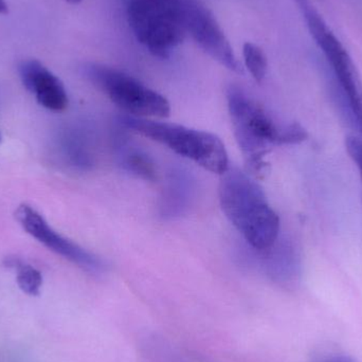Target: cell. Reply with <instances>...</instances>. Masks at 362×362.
Here are the masks:
<instances>
[{
    "instance_id": "7c38bea8",
    "label": "cell",
    "mask_w": 362,
    "mask_h": 362,
    "mask_svg": "<svg viewBox=\"0 0 362 362\" xmlns=\"http://www.w3.org/2000/svg\"><path fill=\"white\" fill-rule=\"evenodd\" d=\"M16 282L23 293L33 297H37L40 293L42 285V276L33 266L21 263L16 268Z\"/></svg>"
},
{
    "instance_id": "6da1fadb",
    "label": "cell",
    "mask_w": 362,
    "mask_h": 362,
    "mask_svg": "<svg viewBox=\"0 0 362 362\" xmlns=\"http://www.w3.org/2000/svg\"><path fill=\"white\" fill-rule=\"evenodd\" d=\"M295 2L329 68L334 104L344 122L362 138V81L356 65L316 6L310 0Z\"/></svg>"
},
{
    "instance_id": "5b68a950",
    "label": "cell",
    "mask_w": 362,
    "mask_h": 362,
    "mask_svg": "<svg viewBox=\"0 0 362 362\" xmlns=\"http://www.w3.org/2000/svg\"><path fill=\"white\" fill-rule=\"evenodd\" d=\"M127 21L138 42L167 59L187 35L182 0H125Z\"/></svg>"
},
{
    "instance_id": "277c9868",
    "label": "cell",
    "mask_w": 362,
    "mask_h": 362,
    "mask_svg": "<svg viewBox=\"0 0 362 362\" xmlns=\"http://www.w3.org/2000/svg\"><path fill=\"white\" fill-rule=\"evenodd\" d=\"M121 123L134 133L167 146L211 173L223 175L229 169L225 144L214 134L133 116L122 117Z\"/></svg>"
},
{
    "instance_id": "9c48e42d",
    "label": "cell",
    "mask_w": 362,
    "mask_h": 362,
    "mask_svg": "<svg viewBox=\"0 0 362 362\" xmlns=\"http://www.w3.org/2000/svg\"><path fill=\"white\" fill-rule=\"evenodd\" d=\"M21 82L36 101L46 110L62 112L69 103L62 81L36 59L21 62L18 67Z\"/></svg>"
},
{
    "instance_id": "5bb4252c",
    "label": "cell",
    "mask_w": 362,
    "mask_h": 362,
    "mask_svg": "<svg viewBox=\"0 0 362 362\" xmlns=\"http://www.w3.org/2000/svg\"><path fill=\"white\" fill-rule=\"evenodd\" d=\"M310 362H359L351 355L341 352H325L317 355Z\"/></svg>"
},
{
    "instance_id": "9a60e30c",
    "label": "cell",
    "mask_w": 362,
    "mask_h": 362,
    "mask_svg": "<svg viewBox=\"0 0 362 362\" xmlns=\"http://www.w3.org/2000/svg\"><path fill=\"white\" fill-rule=\"evenodd\" d=\"M8 12V4L6 0H0V14H6Z\"/></svg>"
},
{
    "instance_id": "2e32d148",
    "label": "cell",
    "mask_w": 362,
    "mask_h": 362,
    "mask_svg": "<svg viewBox=\"0 0 362 362\" xmlns=\"http://www.w3.org/2000/svg\"><path fill=\"white\" fill-rule=\"evenodd\" d=\"M66 1L69 2V4H80L81 1H83V0H66Z\"/></svg>"
},
{
    "instance_id": "8fae6325",
    "label": "cell",
    "mask_w": 362,
    "mask_h": 362,
    "mask_svg": "<svg viewBox=\"0 0 362 362\" xmlns=\"http://www.w3.org/2000/svg\"><path fill=\"white\" fill-rule=\"evenodd\" d=\"M245 65L257 82H263L267 74V57L264 51L253 42H246L243 47Z\"/></svg>"
},
{
    "instance_id": "3957f363",
    "label": "cell",
    "mask_w": 362,
    "mask_h": 362,
    "mask_svg": "<svg viewBox=\"0 0 362 362\" xmlns=\"http://www.w3.org/2000/svg\"><path fill=\"white\" fill-rule=\"evenodd\" d=\"M228 110L234 136L242 151L247 172L252 176L263 173L265 159L272 146L298 144L308 139V132L299 123L278 125L265 110L240 87L227 90Z\"/></svg>"
},
{
    "instance_id": "30bf717a",
    "label": "cell",
    "mask_w": 362,
    "mask_h": 362,
    "mask_svg": "<svg viewBox=\"0 0 362 362\" xmlns=\"http://www.w3.org/2000/svg\"><path fill=\"white\" fill-rule=\"evenodd\" d=\"M123 165L138 177L151 181L157 178L156 168L152 159L140 151H127L123 157Z\"/></svg>"
},
{
    "instance_id": "52a82bcc",
    "label": "cell",
    "mask_w": 362,
    "mask_h": 362,
    "mask_svg": "<svg viewBox=\"0 0 362 362\" xmlns=\"http://www.w3.org/2000/svg\"><path fill=\"white\" fill-rule=\"evenodd\" d=\"M182 2L187 34L209 57L227 69L243 74L242 65L212 13L195 0H182Z\"/></svg>"
},
{
    "instance_id": "e0dca14e",
    "label": "cell",
    "mask_w": 362,
    "mask_h": 362,
    "mask_svg": "<svg viewBox=\"0 0 362 362\" xmlns=\"http://www.w3.org/2000/svg\"><path fill=\"white\" fill-rule=\"evenodd\" d=\"M1 140H2L1 134H0V144H1Z\"/></svg>"
},
{
    "instance_id": "4fadbf2b",
    "label": "cell",
    "mask_w": 362,
    "mask_h": 362,
    "mask_svg": "<svg viewBox=\"0 0 362 362\" xmlns=\"http://www.w3.org/2000/svg\"><path fill=\"white\" fill-rule=\"evenodd\" d=\"M346 151L358 169L362 180V138L356 135L349 136L346 141Z\"/></svg>"
},
{
    "instance_id": "7a4b0ae2",
    "label": "cell",
    "mask_w": 362,
    "mask_h": 362,
    "mask_svg": "<svg viewBox=\"0 0 362 362\" xmlns=\"http://www.w3.org/2000/svg\"><path fill=\"white\" fill-rule=\"evenodd\" d=\"M221 177L219 202L230 223L253 248H272L280 233V218L263 187L255 176L238 168L229 167Z\"/></svg>"
},
{
    "instance_id": "8992f818",
    "label": "cell",
    "mask_w": 362,
    "mask_h": 362,
    "mask_svg": "<svg viewBox=\"0 0 362 362\" xmlns=\"http://www.w3.org/2000/svg\"><path fill=\"white\" fill-rule=\"evenodd\" d=\"M85 72L89 80L129 116L163 119L171 112V105L165 95L125 72L99 64L87 66Z\"/></svg>"
},
{
    "instance_id": "ba28073f",
    "label": "cell",
    "mask_w": 362,
    "mask_h": 362,
    "mask_svg": "<svg viewBox=\"0 0 362 362\" xmlns=\"http://www.w3.org/2000/svg\"><path fill=\"white\" fill-rule=\"evenodd\" d=\"M15 217L28 234L45 245L49 250L65 257L86 272L95 274L103 272L104 265L99 257L55 231L33 206L21 204L15 211Z\"/></svg>"
}]
</instances>
